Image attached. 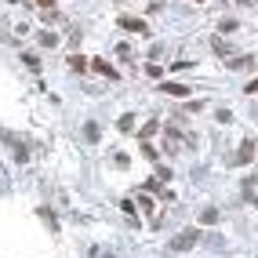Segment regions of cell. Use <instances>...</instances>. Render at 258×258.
I'll return each instance as SVG.
<instances>
[{
    "label": "cell",
    "mask_w": 258,
    "mask_h": 258,
    "mask_svg": "<svg viewBox=\"0 0 258 258\" xmlns=\"http://www.w3.org/2000/svg\"><path fill=\"white\" fill-rule=\"evenodd\" d=\"M197 240H200V233H197V229H186V233H178V236L171 240V251H189V247L197 244Z\"/></svg>",
    "instance_id": "2"
},
{
    "label": "cell",
    "mask_w": 258,
    "mask_h": 258,
    "mask_svg": "<svg viewBox=\"0 0 258 258\" xmlns=\"http://www.w3.org/2000/svg\"><path fill=\"white\" fill-rule=\"evenodd\" d=\"M160 91H164V95H174V98H189V87L174 84V80H171V84H160Z\"/></svg>",
    "instance_id": "6"
},
{
    "label": "cell",
    "mask_w": 258,
    "mask_h": 258,
    "mask_svg": "<svg viewBox=\"0 0 258 258\" xmlns=\"http://www.w3.org/2000/svg\"><path fill=\"white\" fill-rule=\"evenodd\" d=\"M218 29H222V33H233L236 22H233V18H222V22H218Z\"/></svg>",
    "instance_id": "16"
},
{
    "label": "cell",
    "mask_w": 258,
    "mask_h": 258,
    "mask_svg": "<svg viewBox=\"0 0 258 258\" xmlns=\"http://www.w3.org/2000/svg\"><path fill=\"white\" fill-rule=\"evenodd\" d=\"M120 29H127V33H149V26H145L142 18H131V15H124V18H120Z\"/></svg>",
    "instance_id": "4"
},
{
    "label": "cell",
    "mask_w": 258,
    "mask_h": 258,
    "mask_svg": "<svg viewBox=\"0 0 258 258\" xmlns=\"http://www.w3.org/2000/svg\"><path fill=\"white\" fill-rule=\"evenodd\" d=\"M116 55H120V58H124V62H131V58H135V51H131V48H127V44H120V48H116Z\"/></svg>",
    "instance_id": "15"
},
{
    "label": "cell",
    "mask_w": 258,
    "mask_h": 258,
    "mask_svg": "<svg viewBox=\"0 0 258 258\" xmlns=\"http://www.w3.org/2000/svg\"><path fill=\"white\" fill-rule=\"evenodd\" d=\"M156 131H160V120H149V124L142 127V131H138V138H142V142H149V138H153Z\"/></svg>",
    "instance_id": "9"
},
{
    "label": "cell",
    "mask_w": 258,
    "mask_h": 258,
    "mask_svg": "<svg viewBox=\"0 0 258 258\" xmlns=\"http://www.w3.org/2000/svg\"><path fill=\"white\" fill-rule=\"evenodd\" d=\"M255 153H258L255 138H244V145L236 149V164H240V168H244V164H251V160H255Z\"/></svg>",
    "instance_id": "3"
},
{
    "label": "cell",
    "mask_w": 258,
    "mask_h": 258,
    "mask_svg": "<svg viewBox=\"0 0 258 258\" xmlns=\"http://www.w3.org/2000/svg\"><path fill=\"white\" fill-rule=\"evenodd\" d=\"M211 48H215V55H222V58H229V51H233L222 36H211Z\"/></svg>",
    "instance_id": "8"
},
{
    "label": "cell",
    "mask_w": 258,
    "mask_h": 258,
    "mask_svg": "<svg viewBox=\"0 0 258 258\" xmlns=\"http://www.w3.org/2000/svg\"><path fill=\"white\" fill-rule=\"evenodd\" d=\"M84 135H87V142H98V124H87Z\"/></svg>",
    "instance_id": "14"
},
{
    "label": "cell",
    "mask_w": 258,
    "mask_h": 258,
    "mask_svg": "<svg viewBox=\"0 0 258 258\" xmlns=\"http://www.w3.org/2000/svg\"><path fill=\"white\" fill-rule=\"evenodd\" d=\"M200 222H204V226H215V222H218V211H215V207H207L204 215H200Z\"/></svg>",
    "instance_id": "12"
},
{
    "label": "cell",
    "mask_w": 258,
    "mask_h": 258,
    "mask_svg": "<svg viewBox=\"0 0 258 258\" xmlns=\"http://www.w3.org/2000/svg\"><path fill=\"white\" fill-rule=\"evenodd\" d=\"M69 66H73V69H77V73H84V69H87V62H84V58H80V55H69Z\"/></svg>",
    "instance_id": "13"
},
{
    "label": "cell",
    "mask_w": 258,
    "mask_h": 258,
    "mask_svg": "<svg viewBox=\"0 0 258 258\" xmlns=\"http://www.w3.org/2000/svg\"><path fill=\"white\" fill-rule=\"evenodd\" d=\"M182 145H186V149H189V145H197V138L182 135V131H178V127H174V124H168V127H164V149H168V153H178Z\"/></svg>",
    "instance_id": "1"
},
{
    "label": "cell",
    "mask_w": 258,
    "mask_h": 258,
    "mask_svg": "<svg viewBox=\"0 0 258 258\" xmlns=\"http://www.w3.org/2000/svg\"><path fill=\"white\" fill-rule=\"evenodd\" d=\"M226 66H229V69H251V66H255V55H240V58H229Z\"/></svg>",
    "instance_id": "7"
},
{
    "label": "cell",
    "mask_w": 258,
    "mask_h": 258,
    "mask_svg": "<svg viewBox=\"0 0 258 258\" xmlns=\"http://www.w3.org/2000/svg\"><path fill=\"white\" fill-rule=\"evenodd\" d=\"M116 127H120V131H131L135 127V113H124L120 120H116Z\"/></svg>",
    "instance_id": "11"
},
{
    "label": "cell",
    "mask_w": 258,
    "mask_h": 258,
    "mask_svg": "<svg viewBox=\"0 0 258 258\" xmlns=\"http://www.w3.org/2000/svg\"><path fill=\"white\" fill-rule=\"evenodd\" d=\"M244 91H247V95H258V80H247V84H244Z\"/></svg>",
    "instance_id": "17"
},
{
    "label": "cell",
    "mask_w": 258,
    "mask_h": 258,
    "mask_svg": "<svg viewBox=\"0 0 258 258\" xmlns=\"http://www.w3.org/2000/svg\"><path fill=\"white\" fill-rule=\"evenodd\" d=\"M36 40H40V48H55V44H58V36L48 29V33H40V36H36Z\"/></svg>",
    "instance_id": "10"
},
{
    "label": "cell",
    "mask_w": 258,
    "mask_h": 258,
    "mask_svg": "<svg viewBox=\"0 0 258 258\" xmlns=\"http://www.w3.org/2000/svg\"><path fill=\"white\" fill-rule=\"evenodd\" d=\"M36 4H44V7H51V4H55V0H36Z\"/></svg>",
    "instance_id": "18"
},
{
    "label": "cell",
    "mask_w": 258,
    "mask_h": 258,
    "mask_svg": "<svg viewBox=\"0 0 258 258\" xmlns=\"http://www.w3.org/2000/svg\"><path fill=\"white\" fill-rule=\"evenodd\" d=\"M197 4H200V0H197Z\"/></svg>",
    "instance_id": "20"
},
{
    "label": "cell",
    "mask_w": 258,
    "mask_h": 258,
    "mask_svg": "<svg viewBox=\"0 0 258 258\" xmlns=\"http://www.w3.org/2000/svg\"><path fill=\"white\" fill-rule=\"evenodd\" d=\"M236 4H244V7H247V4H255V0H236Z\"/></svg>",
    "instance_id": "19"
},
{
    "label": "cell",
    "mask_w": 258,
    "mask_h": 258,
    "mask_svg": "<svg viewBox=\"0 0 258 258\" xmlns=\"http://www.w3.org/2000/svg\"><path fill=\"white\" fill-rule=\"evenodd\" d=\"M91 69H95L98 77H109V80H120V73H116L113 66H109L106 58H95V62H91Z\"/></svg>",
    "instance_id": "5"
}]
</instances>
